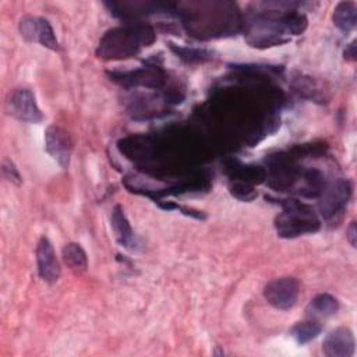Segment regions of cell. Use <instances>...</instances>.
Wrapping results in <instances>:
<instances>
[{
  "label": "cell",
  "instance_id": "obj_1",
  "mask_svg": "<svg viewBox=\"0 0 357 357\" xmlns=\"http://www.w3.org/2000/svg\"><path fill=\"white\" fill-rule=\"evenodd\" d=\"M152 40V31L146 26H121L107 32L99 43L98 54L105 59H124L135 54L141 46Z\"/></svg>",
  "mask_w": 357,
  "mask_h": 357
},
{
  "label": "cell",
  "instance_id": "obj_2",
  "mask_svg": "<svg viewBox=\"0 0 357 357\" xmlns=\"http://www.w3.org/2000/svg\"><path fill=\"white\" fill-rule=\"evenodd\" d=\"M278 233L283 237H294L318 229V220L314 211L303 204L289 201L283 212L276 218Z\"/></svg>",
  "mask_w": 357,
  "mask_h": 357
},
{
  "label": "cell",
  "instance_id": "obj_3",
  "mask_svg": "<svg viewBox=\"0 0 357 357\" xmlns=\"http://www.w3.org/2000/svg\"><path fill=\"white\" fill-rule=\"evenodd\" d=\"M6 110L10 116L25 123H39L43 119L35 95L28 88L13 89L7 96Z\"/></svg>",
  "mask_w": 357,
  "mask_h": 357
},
{
  "label": "cell",
  "instance_id": "obj_4",
  "mask_svg": "<svg viewBox=\"0 0 357 357\" xmlns=\"http://www.w3.org/2000/svg\"><path fill=\"white\" fill-rule=\"evenodd\" d=\"M298 282L294 278H278L264 287V297L278 310L291 308L298 297Z\"/></svg>",
  "mask_w": 357,
  "mask_h": 357
},
{
  "label": "cell",
  "instance_id": "obj_5",
  "mask_svg": "<svg viewBox=\"0 0 357 357\" xmlns=\"http://www.w3.org/2000/svg\"><path fill=\"white\" fill-rule=\"evenodd\" d=\"M21 36L29 42H39L42 46L56 50L59 47L54 31L47 20L25 15L20 21Z\"/></svg>",
  "mask_w": 357,
  "mask_h": 357
},
{
  "label": "cell",
  "instance_id": "obj_6",
  "mask_svg": "<svg viewBox=\"0 0 357 357\" xmlns=\"http://www.w3.org/2000/svg\"><path fill=\"white\" fill-rule=\"evenodd\" d=\"M350 197V184L344 180H337L332 183L324 192V198L319 202L321 213L325 219L333 218L336 213H340V211L347 204V199Z\"/></svg>",
  "mask_w": 357,
  "mask_h": 357
},
{
  "label": "cell",
  "instance_id": "obj_7",
  "mask_svg": "<svg viewBox=\"0 0 357 357\" xmlns=\"http://www.w3.org/2000/svg\"><path fill=\"white\" fill-rule=\"evenodd\" d=\"M354 336L353 332L340 326L331 331L322 342V351L328 357H350L354 353Z\"/></svg>",
  "mask_w": 357,
  "mask_h": 357
},
{
  "label": "cell",
  "instance_id": "obj_8",
  "mask_svg": "<svg viewBox=\"0 0 357 357\" xmlns=\"http://www.w3.org/2000/svg\"><path fill=\"white\" fill-rule=\"evenodd\" d=\"M36 265L39 276L49 283L57 282L60 278V264L56 258L52 243L47 237H40L36 245Z\"/></svg>",
  "mask_w": 357,
  "mask_h": 357
},
{
  "label": "cell",
  "instance_id": "obj_9",
  "mask_svg": "<svg viewBox=\"0 0 357 357\" xmlns=\"http://www.w3.org/2000/svg\"><path fill=\"white\" fill-rule=\"evenodd\" d=\"M46 151L52 155L57 163L66 169L70 163V155L73 149L71 139L68 134L57 126H50L46 130Z\"/></svg>",
  "mask_w": 357,
  "mask_h": 357
},
{
  "label": "cell",
  "instance_id": "obj_10",
  "mask_svg": "<svg viewBox=\"0 0 357 357\" xmlns=\"http://www.w3.org/2000/svg\"><path fill=\"white\" fill-rule=\"evenodd\" d=\"M110 222H112V227H113L117 241L127 248H132V245L135 244L134 233H132V229H131V226L124 215V211L120 205H116L113 208Z\"/></svg>",
  "mask_w": 357,
  "mask_h": 357
},
{
  "label": "cell",
  "instance_id": "obj_11",
  "mask_svg": "<svg viewBox=\"0 0 357 357\" xmlns=\"http://www.w3.org/2000/svg\"><path fill=\"white\" fill-rule=\"evenodd\" d=\"M332 21L337 29L349 33L357 22V6L354 1H340L333 10Z\"/></svg>",
  "mask_w": 357,
  "mask_h": 357
},
{
  "label": "cell",
  "instance_id": "obj_12",
  "mask_svg": "<svg viewBox=\"0 0 357 357\" xmlns=\"http://www.w3.org/2000/svg\"><path fill=\"white\" fill-rule=\"evenodd\" d=\"M63 261L66 265L75 273H81L86 271L88 266V258L84 251V248L77 243H68L63 247L61 251Z\"/></svg>",
  "mask_w": 357,
  "mask_h": 357
},
{
  "label": "cell",
  "instance_id": "obj_13",
  "mask_svg": "<svg viewBox=\"0 0 357 357\" xmlns=\"http://www.w3.org/2000/svg\"><path fill=\"white\" fill-rule=\"evenodd\" d=\"M337 310H339L337 300L328 293H321L311 300V303L308 305V315L311 318L331 317V315L336 314Z\"/></svg>",
  "mask_w": 357,
  "mask_h": 357
},
{
  "label": "cell",
  "instance_id": "obj_14",
  "mask_svg": "<svg viewBox=\"0 0 357 357\" xmlns=\"http://www.w3.org/2000/svg\"><path fill=\"white\" fill-rule=\"evenodd\" d=\"M321 331H322V325L319 324V321L317 318H308L305 321L297 322L290 329V333L297 343L305 344L310 340L315 339L321 333Z\"/></svg>",
  "mask_w": 357,
  "mask_h": 357
},
{
  "label": "cell",
  "instance_id": "obj_15",
  "mask_svg": "<svg viewBox=\"0 0 357 357\" xmlns=\"http://www.w3.org/2000/svg\"><path fill=\"white\" fill-rule=\"evenodd\" d=\"M173 49H174V47H173ZM174 50L177 52V54H178L181 59H184V60H187V61H190V63H192V61H202V60L208 59V56H209V53H208L206 50H204V49L178 47V49H174Z\"/></svg>",
  "mask_w": 357,
  "mask_h": 357
},
{
  "label": "cell",
  "instance_id": "obj_16",
  "mask_svg": "<svg viewBox=\"0 0 357 357\" xmlns=\"http://www.w3.org/2000/svg\"><path fill=\"white\" fill-rule=\"evenodd\" d=\"M1 173L3 177L14 184H20L21 183V176L18 173V170L15 169V166L13 165V162L10 160H3V167H1Z\"/></svg>",
  "mask_w": 357,
  "mask_h": 357
},
{
  "label": "cell",
  "instance_id": "obj_17",
  "mask_svg": "<svg viewBox=\"0 0 357 357\" xmlns=\"http://www.w3.org/2000/svg\"><path fill=\"white\" fill-rule=\"evenodd\" d=\"M356 238H357V234H356V222H351L350 226L347 227V240H349V243L351 244V247H356Z\"/></svg>",
  "mask_w": 357,
  "mask_h": 357
},
{
  "label": "cell",
  "instance_id": "obj_18",
  "mask_svg": "<svg viewBox=\"0 0 357 357\" xmlns=\"http://www.w3.org/2000/svg\"><path fill=\"white\" fill-rule=\"evenodd\" d=\"M344 57L347 59V60H354L356 59V52H354V42L353 43H350V46H349V49L344 52Z\"/></svg>",
  "mask_w": 357,
  "mask_h": 357
}]
</instances>
